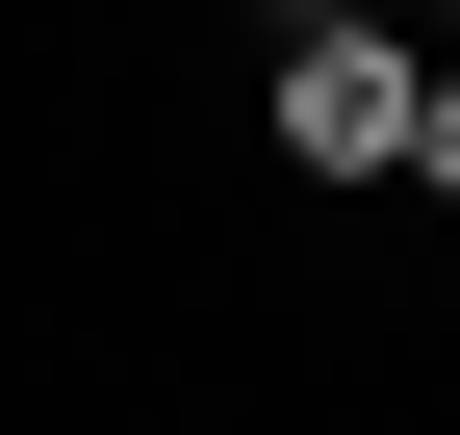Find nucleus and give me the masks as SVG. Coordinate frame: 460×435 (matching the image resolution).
I'll use <instances>...</instances> for the list:
<instances>
[{"instance_id": "1", "label": "nucleus", "mask_w": 460, "mask_h": 435, "mask_svg": "<svg viewBox=\"0 0 460 435\" xmlns=\"http://www.w3.org/2000/svg\"><path fill=\"white\" fill-rule=\"evenodd\" d=\"M281 154L307 180H410V51L384 26H281Z\"/></svg>"}, {"instance_id": "2", "label": "nucleus", "mask_w": 460, "mask_h": 435, "mask_svg": "<svg viewBox=\"0 0 460 435\" xmlns=\"http://www.w3.org/2000/svg\"><path fill=\"white\" fill-rule=\"evenodd\" d=\"M410 180H435V205H460V77H410Z\"/></svg>"}]
</instances>
